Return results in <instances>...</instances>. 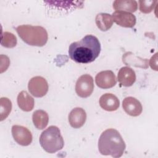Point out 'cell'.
Masks as SVG:
<instances>
[{
	"label": "cell",
	"mask_w": 158,
	"mask_h": 158,
	"mask_svg": "<svg viewBox=\"0 0 158 158\" xmlns=\"http://www.w3.org/2000/svg\"><path fill=\"white\" fill-rule=\"evenodd\" d=\"M101 44L95 36L88 35L80 41L73 42L69 48V55L70 59L81 64L93 62L99 55Z\"/></svg>",
	"instance_id": "1"
},
{
	"label": "cell",
	"mask_w": 158,
	"mask_h": 158,
	"mask_svg": "<svg viewBox=\"0 0 158 158\" xmlns=\"http://www.w3.org/2000/svg\"><path fill=\"white\" fill-rule=\"evenodd\" d=\"M125 148V143L120 133L114 128L104 131L98 141L99 151L104 156L120 157L123 155Z\"/></svg>",
	"instance_id": "2"
},
{
	"label": "cell",
	"mask_w": 158,
	"mask_h": 158,
	"mask_svg": "<svg viewBox=\"0 0 158 158\" xmlns=\"http://www.w3.org/2000/svg\"><path fill=\"white\" fill-rule=\"evenodd\" d=\"M15 29L20 38L29 45L41 47L44 46L48 41V32L43 27L22 25Z\"/></svg>",
	"instance_id": "3"
},
{
	"label": "cell",
	"mask_w": 158,
	"mask_h": 158,
	"mask_svg": "<svg viewBox=\"0 0 158 158\" xmlns=\"http://www.w3.org/2000/svg\"><path fill=\"white\" fill-rule=\"evenodd\" d=\"M40 143L46 152L51 154L62 149L64 145L59 128L54 125L49 127L41 133Z\"/></svg>",
	"instance_id": "4"
},
{
	"label": "cell",
	"mask_w": 158,
	"mask_h": 158,
	"mask_svg": "<svg viewBox=\"0 0 158 158\" xmlns=\"http://www.w3.org/2000/svg\"><path fill=\"white\" fill-rule=\"evenodd\" d=\"M94 89V81L93 77L88 74L80 76L75 85V91L77 95L81 98L89 97Z\"/></svg>",
	"instance_id": "5"
},
{
	"label": "cell",
	"mask_w": 158,
	"mask_h": 158,
	"mask_svg": "<svg viewBox=\"0 0 158 158\" xmlns=\"http://www.w3.org/2000/svg\"><path fill=\"white\" fill-rule=\"evenodd\" d=\"M28 88L31 95L36 98H41L46 94L49 87L48 82L44 78L36 76L30 80Z\"/></svg>",
	"instance_id": "6"
},
{
	"label": "cell",
	"mask_w": 158,
	"mask_h": 158,
	"mask_svg": "<svg viewBox=\"0 0 158 158\" xmlns=\"http://www.w3.org/2000/svg\"><path fill=\"white\" fill-rule=\"evenodd\" d=\"M12 134L14 140L20 145L26 146L32 141V134L26 127L15 125L12 127Z\"/></svg>",
	"instance_id": "7"
},
{
	"label": "cell",
	"mask_w": 158,
	"mask_h": 158,
	"mask_svg": "<svg viewBox=\"0 0 158 158\" xmlns=\"http://www.w3.org/2000/svg\"><path fill=\"white\" fill-rule=\"evenodd\" d=\"M97 86L102 89L110 88L117 83L115 74L111 70H104L98 73L95 77Z\"/></svg>",
	"instance_id": "8"
},
{
	"label": "cell",
	"mask_w": 158,
	"mask_h": 158,
	"mask_svg": "<svg viewBox=\"0 0 158 158\" xmlns=\"http://www.w3.org/2000/svg\"><path fill=\"white\" fill-rule=\"evenodd\" d=\"M113 22L126 28H132L136 23V17L131 13L124 11H115L112 14Z\"/></svg>",
	"instance_id": "9"
},
{
	"label": "cell",
	"mask_w": 158,
	"mask_h": 158,
	"mask_svg": "<svg viewBox=\"0 0 158 158\" xmlns=\"http://www.w3.org/2000/svg\"><path fill=\"white\" fill-rule=\"evenodd\" d=\"M122 107L127 114L133 117L139 115L143 110L141 102L135 98L131 96L127 97L123 99Z\"/></svg>",
	"instance_id": "10"
},
{
	"label": "cell",
	"mask_w": 158,
	"mask_h": 158,
	"mask_svg": "<svg viewBox=\"0 0 158 158\" xmlns=\"http://www.w3.org/2000/svg\"><path fill=\"white\" fill-rule=\"evenodd\" d=\"M86 120L85 110L81 107L73 109L69 115V122L70 126L74 128L81 127Z\"/></svg>",
	"instance_id": "11"
},
{
	"label": "cell",
	"mask_w": 158,
	"mask_h": 158,
	"mask_svg": "<svg viewBox=\"0 0 158 158\" xmlns=\"http://www.w3.org/2000/svg\"><path fill=\"white\" fill-rule=\"evenodd\" d=\"M117 79L122 85L128 87L135 82L136 74L131 68L129 67H123L118 71Z\"/></svg>",
	"instance_id": "12"
},
{
	"label": "cell",
	"mask_w": 158,
	"mask_h": 158,
	"mask_svg": "<svg viewBox=\"0 0 158 158\" xmlns=\"http://www.w3.org/2000/svg\"><path fill=\"white\" fill-rule=\"evenodd\" d=\"M99 105L105 110L114 111L118 108L120 101L114 94L106 93L101 96L99 99Z\"/></svg>",
	"instance_id": "13"
},
{
	"label": "cell",
	"mask_w": 158,
	"mask_h": 158,
	"mask_svg": "<svg viewBox=\"0 0 158 158\" xmlns=\"http://www.w3.org/2000/svg\"><path fill=\"white\" fill-rule=\"evenodd\" d=\"M122 61L124 64L128 65L135 66L143 69L148 67V60L136 56L131 52H125L122 56Z\"/></svg>",
	"instance_id": "14"
},
{
	"label": "cell",
	"mask_w": 158,
	"mask_h": 158,
	"mask_svg": "<svg viewBox=\"0 0 158 158\" xmlns=\"http://www.w3.org/2000/svg\"><path fill=\"white\" fill-rule=\"evenodd\" d=\"M17 104L20 109L25 112H29L33 110L35 101L26 91H22L18 94Z\"/></svg>",
	"instance_id": "15"
},
{
	"label": "cell",
	"mask_w": 158,
	"mask_h": 158,
	"mask_svg": "<svg viewBox=\"0 0 158 158\" xmlns=\"http://www.w3.org/2000/svg\"><path fill=\"white\" fill-rule=\"evenodd\" d=\"M113 8L116 11L134 12L138 9V4L134 0H116L113 2Z\"/></svg>",
	"instance_id": "16"
},
{
	"label": "cell",
	"mask_w": 158,
	"mask_h": 158,
	"mask_svg": "<svg viewBox=\"0 0 158 158\" xmlns=\"http://www.w3.org/2000/svg\"><path fill=\"white\" fill-rule=\"evenodd\" d=\"M32 120L35 127L38 130H43L46 127L49 122L48 113L43 110H36L33 113Z\"/></svg>",
	"instance_id": "17"
},
{
	"label": "cell",
	"mask_w": 158,
	"mask_h": 158,
	"mask_svg": "<svg viewBox=\"0 0 158 158\" xmlns=\"http://www.w3.org/2000/svg\"><path fill=\"white\" fill-rule=\"evenodd\" d=\"M95 22L98 28L103 31L109 30L113 25L112 16L107 13H99L97 14Z\"/></svg>",
	"instance_id": "18"
},
{
	"label": "cell",
	"mask_w": 158,
	"mask_h": 158,
	"mask_svg": "<svg viewBox=\"0 0 158 158\" xmlns=\"http://www.w3.org/2000/svg\"><path fill=\"white\" fill-rule=\"evenodd\" d=\"M17 38L12 33L5 31L2 33L1 44L7 48H12L16 46L17 44Z\"/></svg>",
	"instance_id": "19"
},
{
	"label": "cell",
	"mask_w": 158,
	"mask_h": 158,
	"mask_svg": "<svg viewBox=\"0 0 158 158\" xmlns=\"http://www.w3.org/2000/svg\"><path fill=\"white\" fill-rule=\"evenodd\" d=\"M1 121L6 119L12 109V102L7 98H1Z\"/></svg>",
	"instance_id": "20"
},
{
	"label": "cell",
	"mask_w": 158,
	"mask_h": 158,
	"mask_svg": "<svg viewBox=\"0 0 158 158\" xmlns=\"http://www.w3.org/2000/svg\"><path fill=\"white\" fill-rule=\"evenodd\" d=\"M139 10L141 12L144 14H148L152 11L154 9L157 1L152 0H143L139 1Z\"/></svg>",
	"instance_id": "21"
},
{
	"label": "cell",
	"mask_w": 158,
	"mask_h": 158,
	"mask_svg": "<svg viewBox=\"0 0 158 158\" xmlns=\"http://www.w3.org/2000/svg\"><path fill=\"white\" fill-rule=\"evenodd\" d=\"M157 53H156L153 56H152V57L151 58L150 60H149V65L151 66V67L155 70H157Z\"/></svg>",
	"instance_id": "22"
}]
</instances>
